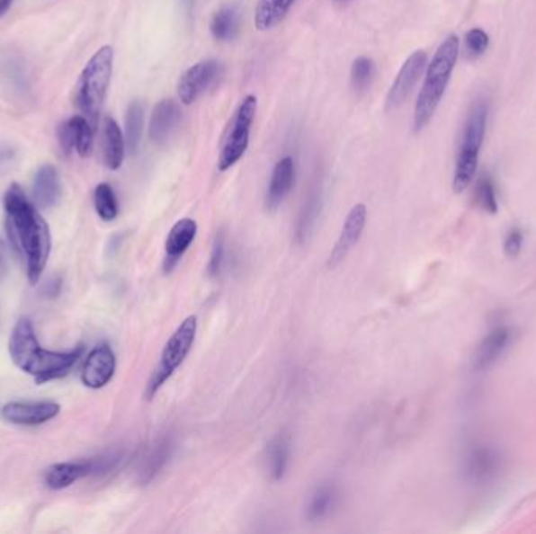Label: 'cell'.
<instances>
[{
	"label": "cell",
	"instance_id": "6da1fadb",
	"mask_svg": "<svg viewBox=\"0 0 536 534\" xmlns=\"http://www.w3.org/2000/svg\"><path fill=\"white\" fill-rule=\"evenodd\" d=\"M6 232L14 249L25 259L27 276L35 286L43 276L52 249L49 225L27 200L24 190L12 183L4 196Z\"/></svg>",
	"mask_w": 536,
	"mask_h": 534
},
{
	"label": "cell",
	"instance_id": "7a4b0ae2",
	"mask_svg": "<svg viewBox=\"0 0 536 534\" xmlns=\"http://www.w3.org/2000/svg\"><path fill=\"white\" fill-rule=\"evenodd\" d=\"M8 350L13 362L35 378L37 384L65 377L84 352L82 346L67 352L44 350L38 342L33 325L27 318H21L13 328Z\"/></svg>",
	"mask_w": 536,
	"mask_h": 534
},
{
	"label": "cell",
	"instance_id": "3957f363",
	"mask_svg": "<svg viewBox=\"0 0 536 534\" xmlns=\"http://www.w3.org/2000/svg\"><path fill=\"white\" fill-rule=\"evenodd\" d=\"M458 55H460V38L457 35H449L439 46L433 60L428 63L425 80L415 107L413 126L415 132H421L422 129L427 128L428 122L432 121L433 116L436 113L447 85L451 82Z\"/></svg>",
	"mask_w": 536,
	"mask_h": 534
},
{
	"label": "cell",
	"instance_id": "277c9868",
	"mask_svg": "<svg viewBox=\"0 0 536 534\" xmlns=\"http://www.w3.org/2000/svg\"><path fill=\"white\" fill-rule=\"evenodd\" d=\"M113 48L103 46L86 63L74 86V105L92 120L98 118L104 105L113 73Z\"/></svg>",
	"mask_w": 536,
	"mask_h": 534
},
{
	"label": "cell",
	"instance_id": "5b68a950",
	"mask_svg": "<svg viewBox=\"0 0 536 534\" xmlns=\"http://www.w3.org/2000/svg\"><path fill=\"white\" fill-rule=\"evenodd\" d=\"M487 105L485 101L472 103L466 124H464L463 137L458 147L455 171H453V190L455 193H463L469 187L476 177L478 158L482 151L483 140L487 134Z\"/></svg>",
	"mask_w": 536,
	"mask_h": 534
},
{
	"label": "cell",
	"instance_id": "8992f818",
	"mask_svg": "<svg viewBox=\"0 0 536 534\" xmlns=\"http://www.w3.org/2000/svg\"><path fill=\"white\" fill-rule=\"evenodd\" d=\"M257 99L253 94L244 97L234 111L223 140L219 145V170L228 171L244 157L250 145L251 128L256 118Z\"/></svg>",
	"mask_w": 536,
	"mask_h": 534
},
{
	"label": "cell",
	"instance_id": "52a82bcc",
	"mask_svg": "<svg viewBox=\"0 0 536 534\" xmlns=\"http://www.w3.org/2000/svg\"><path fill=\"white\" fill-rule=\"evenodd\" d=\"M196 331H198V322L196 316H187L181 326L171 335L170 340L166 342L160 362L157 369L154 370L153 377L149 379L147 387V396L151 400L164 387V384L173 377V373L183 365L185 358L195 343Z\"/></svg>",
	"mask_w": 536,
	"mask_h": 534
},
{
	"label": "cell",
	"instance_id": "ba28073f",
	"mask_svg": "<svg viewBox=\"0 0 536 534\" xmlns=\"http://www.w3.org/2000/svg\"><path fill=\"white\" fill-rule=\"evenodd\" d=\"M428 65V57L424 50H415L409 55L406 61L403 63L400 71L397 74L394 84L390 86L388 97H386V107L388 110H394L400 107L406 99H408L411 92L415 90L417 82L422 77V74L425 73V67Z\"/></svg>",
	"mask_w": 536,
	"mask_h": 534
},
{
	"label": "cell",
	"instance_id": "9c48e42d",
	"mask_svg": "<svg viewBox=\"0 0 536 534\" xmlns=\"http://www.w3.org/2000/svg\"><path fill=\"white\" fill-rule=\"evenodd\" d=\"M219 61L202 60L190 67L185 73L181 76L179 84H177V94L179 101L183 105H192L196 102L202 93L209 90V86L214 84L215 79L219 77Z\"/></svg>",
	"mask_w": 536,
	"mask_h": 534
},
{
	"label": "cell",
	"instance_id": "30bf717a",
	"mask_svg": "<svg viewBox=\"0 0 536 534\" xmlns=\"http://www.w3.org/2000/svg\"><path fill=\"white\" fill-rule=\"evenodd\" d=\"M60 406L54 401H12L2 409L6 422L14 425L37 426L55 419Z\"/></svg>",
	"mask_w": 536,
	"mask_h": 534
},
{
	"label": "cell",
	"instance_id": "8fae6325",
	"mask_svg": "<svg viewBox=\"0 0 536 534\" xmlns=\"http://www.w3.org/2000/svg\"><path fill=\"white\" fill-rule=\"evenodd\" d=\"M115 352L107 343L94 346L86 356L85 364L82 369V383L86 387L103 388L110 383L115 375Z\"/></svg>",
	"mask_w": 536,
	"mask_h": 534
},
{
	"label": "cell",
	"instance_id": "7c38bea8",
	"mask_svg": "<svg viewBox=\"0 0 536 534\" xmlns=\"http://www.w3.org/2000/svg\"><path fill=\"white\" fill-rule=\"evenodd\" d=\"M58 143L65 154L76 149L80 157H88L93 151V129L84 116H73L58 126Z\"/></svg>",
	"mask_w": 536,
	"mask_h": 534
},
{
	"label": "cell",
	"instance_id": "4fadbf2b",
	"mask_svg": "<svg viewBox=\"0 0 536 534\" xmlns=\"http://www.w3.org/2000/svg\"><path fill=\"white\" fill-rule=\"evenodd\" d=\"M367 209L364 204H356V206L348 213L345 225L342 229L339 240L335 242V249L329 255V267H335L339 262L347 257L348 253L353 249L354 245L360 242L362 231L366 227Z\"/></svg>",
	"mask_w": 536,
	"mask_h": 534
},
{
	"label": "cell",
	"instance_id": "5bb4252c",
	"mask_svg": "<svg viewBox=\"0 0 536 534\" xmlns=\"http://www.w3.org/2000/svg\"><path fill=\"white\" fill-rule=\"evenodd\" d=\"M510 342H512V329L506 326H499L485 335V339L478 343L474 352V359H472L474 370L485 371L491 369L504 356Z\"/></svg>",
	"mask_w": 536,
	"mask_h": 534
},
{
	"label": "cell",
	"instance_id": "9a60e30c",
	"mask_svg": "<svg viewBox=\"0 0 536 534\" xmlns=\"http://www.w3.org/2000/svg\"><path fill=\"white\" fill-rule=\"evenodd\" d=\"M198 234L195 219L183 218L171 227L165 243V271H171L181 261Z\"/></svg>",
	"mask_w": 536,
	"mask_h": 534
},
{
	"label": "cell",
	"instance_id": "2e32d148",
	"mask_svg": "<svg viewBox=\"0 0 536 534\" xmlns=\"http://www.w3.org/2000/svg\"><path fill=\"white\" fill-rule=\"evenodd\" d=\"M181 121V109L173 99L160 101L153 110L149 120V138L156 145H164L176 130Z\"/></svg>",
	"mask_w": 536,
	"mask_h": 534
},
{
	"label": "cell",
	"instance_id": "e0dca14e",
	"mask_svg": "<svg viewBox=\"0 0 536 534\" xmlns=\"http://www.w3.org/2000/svg\"><path fill=\"white\" fill-rule=\"evenodd\" d=\"M499 455L485 445L470 449L469 455L466 458V475L470 483L478 485L493 480L499 472Z\"/></svg>",
	"mask_w": 536,
	"mask_h": 534
},
{
	"label": "cell",
	"instance_id": "ac0fdd59",
	"mask_svg": "<svg viewBox=\"0 0 536 534\" xmlns=\"http://www.w3.org/2000/svg\"><path fill=\"white\" fill-rule=\"evenodd\" d=\"M293 182H295V162L292 157L281 158L278 164L274 165L273 173L270 177L267 190V207L276 209L286 200L287 194L290 193Z\"/></svg>",
	"mask_w": 536,
	"mask_h": 534
},
{
	"label": "cell",
	"instance_id": "d6986e66",
	"mask_svg": "<svg viewBox=\"0 0 536 534\" xmlns=\"http://www.w3.org/2000/svg\"><path fill=\"white\" fill-rule=\"evenodd\" d=\"M61 196L58 173L52 165H44L35 174L33 181V200L38 209L54 207Z\"/></svg>",
	"mask_w": 536,
	"mask_h": 534
},
{
	"label": "cell",
	"instance_id": "ffe728a7",
	"mask_svg": "<svg viewBox=\"0 0 536 534\" xmlns=\"http://www.w3.org/2000/svg\"><path fill=\"white\" fill-rule=\"evenodd\" d=\"M93 472V464L86 462H60L50 466L44 474V483L54 491L67 489L76 481Z\"/></svg>",
	"mask_w": 536,
	"mask_h": 534
},
{
	"label": "cell",
	"instance_id": "44dd1931",
	"mask_svg": "<svg viewBox=\"0 0 536 534\" xmlns=\"http://www.w3.org/2000/svg\"><path fill=\"white\" fill-rule=\"evenodd\" d=\"M126 156V140L118 122L107 116L104 120V162L112 171L120 170Z\"/></svg>",
	"mask_w": 536,
	"mask_h": 534
},
{
	"label": "cell",
	"instance_id": "7402d4cb",
	"mask_svg": "<svg viewBox=\"0 0 536 534\" xmlns=\"http://www.w3.org/2000/svg\"><path fill=\"white\" fill-rule=\"evenodd\" d=\"M295 0H257L255 25L257 31H265L281 24L290 12Z\"/></svg>",
	"mask_w": 536,
	"mask_h": 534
},
{
	"label": "cell",
	"instance_id": "603a6c76",
	"mask_svg": "<svg viewBox=\"0 0 536 534\" xmlns=\"http://www.w3.org/2000/svg\"><path fill=\"white\" fill-rule=\"evenodd\" d=\"M238 25H240V13L237 6L226 5L215 13L210 22V31L215 40L229 41L237 35Z\"/></svg>",
	"mask_w": 536,
	"mask_h": 534
},
{
	"label": "cell",
	"instance_id": "cb8c5ba5",
	"mask_svg": "<svg viewBox=\"0 0 536 534\" xmlns=\"http://www.w3.org/2000/svg\"><path fill=\"white\" fill-rule=\"evenodd\" d=\"M290 459V445L287 437L278 436L268 445V472L274 481L282 480Z\"/></svg>",
	"mask_w": 536,
	"mask_h": 534
},
{
	"label": "cell",
	"instance_id": "d4e9b609",
	"mask_svg": "<svg viewBox=\"0 0 536 534\" xmlns=\"http://www.w3.org/2000/svg\"><path fill=\"white\" fill-rule=\"evenodd\" d=\"M143 122H145V110L138 101L129 103L126 111V132L124 140L130 152H135L140 146L141 135H143Z\"/></svg>",
	"mask_w": 536,
	"mask_h": 534
},
{
	"label": "cell",
	"instance_id": "484cf974",
	"mask_svg": "<svg viewBox=\"0 0 536 534\" xmlns=\"http://www.w3.org/2000/svg\"><path fill=\"white\" fill-rule=\"evenodd\" d=\"M94 209L99 218L104 221H113L118 217V200L109 183H99L94 189Z\"/></svg>",
	"mask_w": 536,
	"mask_h": 534
},
{
	"label": "cell",
	"instance_id": "4316f807",
	"mask_svg": "<svg viewBox=\"0 0 536 534\" xmlns=\"http://www.w3.org/2000/svg\"><path fill=\"white\" fill-rule=\"evenodd\" d=\"M352 85L356 92H366L375 77V63L372 58L360 57L352 65Z\"/></svg>",
	"mask_w": 536,
	"mask_h": 534
},
{
	"label": "cell",
	"instance_id": "83f0119b",
	"mask_svg": "<svg viewBox=\"0 0 536 534\" xmlns=\"http://www.w3.org/2000/svg\"><path fill=\"white\" fill-rule=\"evenodd\" d=\"M335 491L333 485H322L318 487L314 497H312L311 504H309V519L311 521H317L322 519L323 516H326L331 508L335 506Z\"/></svg>",
	"mask_w": 536,
	"mask_h": 534
},
{
	"label": "cell",
	"instance_id": "f1b7e54d",
	"mask_svg": "<svg viewBox=\"0 0 536 534\" xmlns=\"http://www.w3.org/2000/svg\"><path fill=\"white\" fill-rule=\"evenodd\" d=\"M476 200L485 212H497L499 202H497V193H496V187H494L491 177L482 176L477 181Z\"/></svg>",
	"mask_w": 536,
	"mask_h": 534
},
{
	"label": "cell",
	"instance_id": "f546056e",
	"mask_svg": "<svg viewBox=\"0 0 536 534\" xmlns=\"http://www.w3.org/2000/svg\"><path fill=\"white\" fill-rule=\"evenodd\" d=\"M487 48H489V37L480 27H474L464 35V52L469 58L482 57Z\"/></svg>",
	"mask_w": 536,
	"mask_h": 534
},
{
	"label": "cell",
	"instance_id": "4dcf8cb0",
	"mask_svg": "<svg viewBox=\"0 0 536 534\" xmlns=\"http://www.w3.org/2000/svg\"><path fill=\"white\" fill-rule=\"evenodd\" d=\"M523 243H524V236H523L521 229L516 227V229L508 232L505 243H504V251H505L506 257H510V259L518 257L521 249H523Z\"/></svg>",
	"mask_w": 536,
	"mask_h": 534
},
{
	"label": "cell",
	"instance_id": "1f68e13d",
	"mask_svg": "<svg viewBox=\"0 0 536 534\" xmlns=\"http://www.w3.org/2000/svg\"><path fill=\"white\" fill-rule=\"evenodd\" d=\"M223 259H225V242H223V237H219L215 240L210 262H209V274L210 276H217L219 273L221 265H223Z\"/></svg>",
	"mask_w": 536,
	"mask_h": 534
},
{
	"label": "cell",
	"instance_id": "d6a6232c",
	"mask_svg": "<svg viewBox=\"0 0 536 534\" xmlns=\"http://www.w3.org/2000/svg\"><path fill=\"white\" fill-rule=\"evenodd\" d=\"M13 0H0V18H4L5 16L6 12L10 10V6H12Z\"/></svg>",
	"mask_w": 536,
	"mask_h": 534
},
{
	"label": "cell",
	"instance_id": "836d02e7",
	"mask_svg": "<svg viewBox=\"0 0 536 534\" xmlns=\"http://www.w3.org/2000/svg\"><path fill=\"white\" fill-rule=\"evenodd\" d=\"M4 259H5V248H4V245L0 242V271H2V267H4Z\"/></svg>",
	"mask_w": 536,
	"mask_h": 534
},
{
	"label": "cell",
	"instance_id": "e575fe53",
	"mask_svg": "<svg viewBox=\"0 0 536 534\" xmlns=\"http://www.w3.org/2000/svg\"><path fill=\"white\" fill-rule=\"evenodd\" d=\"M187 4H189V5H192V4H193V0H187Z\"/></svg>",
	"mask_w": 536,
	"mask_h": 534
},
{
	"label": "cell",
	"instance_id": "d590c367",
	"mask_svg": "<svg viewBox=\"0 0 536 534\" xmlns=\"http://www.w3.org/2000/svg\"><path fill=\"white\" fill-rule=\"evenodd\" d=\"M337 2H345V0H337Z\"/></svg>",
	"mask_w": 536,
	"mask_h": 534
}]
</instances>
